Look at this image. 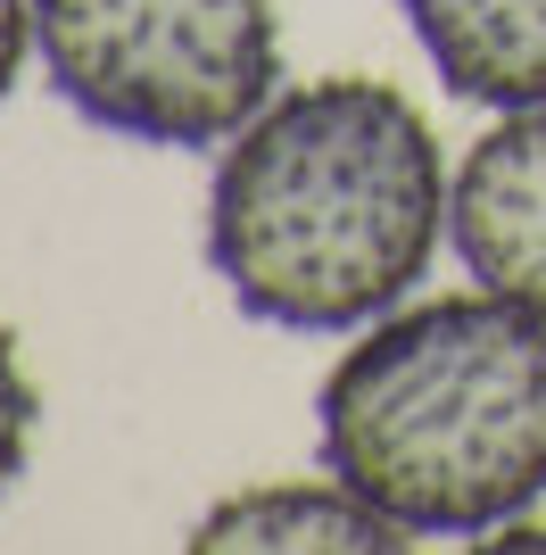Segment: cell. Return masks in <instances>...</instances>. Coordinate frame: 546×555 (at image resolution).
Instances as JSON below:
<instances>
[{
    "instance_id": "6da1fadb",
    "label": "cell",
    "mask_w": 546,
    "mask_h": 555,
    "mask_svg": "<svg viewBox=\"0 0 546 555\" xmlns=\"http://www.w3.org/2000/svg\"><path fill=\"white\" fill-rule=\"evenodd\" d=\"M455 175L431 116L381 75H323L224 141L207 183V266L273 332H364L431 274Z\"/></svg>"
},
{
    "instance_id": "7a4b0ae2",
    "label": "cell",
    "mask_w": 546,
    "mask_h": 555,
    "mask_svg": "<svg viewBox=\"0 0 546 555\" xmlns=\"http://www.w3.org/2000/svg\"><path fill=\"white\" fill-rule=\"evenodd\" d=\"M315 448L414 539H489L546 498V315L497 291L373 315L323 373Z\"/></svg>"
},
{
    "instance_id": "3957f363",
    "label": "cell",
    "mask_w": 546,
    "mask_h": 555,
    "mask_svg": "<svg viewBox=\"0 0 546 555\" xmlns=\"http://www.w3.org/2000/svg\"><path fill=\"white\" fill-rule=\"evenodd\" d=\"M34 59L83 125L224 150L282 92L273 0H34Z\"/></svg>"
},
{
    "instance_id": "277c9868",
    "label": "cell",
    "mask_w": 546,
    "mask_h": 555,
    "mask_svg": "<svg viewBox=\"0 0 546 555\" xmlns=\"http://www.w3.org/2000/svg\"><path fill=\"white\" fill-rule=\"evenodd\" d=\"M447 241L480 291L546 315V100L538 108H505L464 150Z\"/></svg>"
},
{
    "instance_id": "5b68a950",
    "label": "cell",
    "mask_w": 546,
    "mask_h": 555,
    "mask_svg": "<svg viewBox=\"0 0 546 555\" xmlns=\"http://www.w3.org/2000/svg\"><path fill=\"white\" fill-rule=\"evenodd\" d=\"M199 555H398L414 547L406 522H389L373 498L332 473V481H257V489H232L199 514L191 531Z\"/></svg>"
},
{
    "instance_id": "8992f818",
    "label": "cell",
    "mask_w": 546,
    "mask_h": 555,
    "mask_svg": "<svg viewBox=\"0 0 546 555\" xmlns=\"http://www.w3.org/2000/svg\"><path fill=\"white\" fill-rule=\"evenodd\" d=\"M422 59L472 108H538L546 100V0H398Z\"/></svg>"
},
{
    "instance_id": "52a82bcc",
    "label": "cell",
    "mask_w": 546,
    "mask_h": 555,
    "mask_svg": "<svg viewBox=\"0 0 546 555\" xmlns=\"http://www.w3.org/2000/svg\"><path fill=\"white\" fill-rule=\"evenodd\" d=\"M34 423H42V390H34V373H25L17 332L0 324V498L17 489L25 456H34Z\"/></svg>"
},
{
    "instance_id": "ba28073f",
    "label": "cell",
    "mask_w": 546,
    "mask_h": 555,
    "mask_svg": "<svg viewBox=\"0 0 546 555\" xmlns=\"http://www.w3.org/2000/svg\"><path fill=\"white\" fill-rule=\"evenodd\" d=\"M25 59H34V0H0V100L17 92Z\"/></svg>"
}]
</instances>
